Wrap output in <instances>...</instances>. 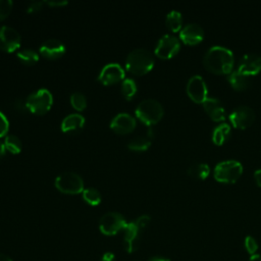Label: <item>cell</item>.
I'll return each mask as SVG.
<instances>
[{"instance_id":"6da1fadb","label":"cell","mask_w":261,"mask_h":261,"mask_svg":"<svg viewBox=\"0 0 261 261\" xmlns=\"http://www.w3.org/2000/svg\"><path fill=\"white\" fill-rule=\"evenodd\" d=\"M234 58L232 52L223 46L210 47L203 57L204 66L211 72L217 74L230 73Z\"/></svg>"},{"instance_id":"74e56055","label":"cell","mask_w":261,"mask_h":261,"mask_svg":"<svg viewBox=\"0 0 261 261\" xmlns=\"http://www.w3.org/2000/svg\"><path fill=\"white\" fill-rule=\"evenodd\" d=\"M149 261H170L168 258H165V257H161V256H155V257H152Z\"/></svg>"},{"instance_id":"f546056e","label":"cell","mask_w":261,"mask_h":261,"mask_svg":"<svg viewBox=\"0 0 261 261\" xmlns=\"http://www.w3.org/2000/svg\"><path fill=\"white\" fill-rule=\"evenodd\" d=\"M245 249L252 256L255 255L258 250V243L252 236H247L245 239Z\"/></svg>"},{"instance_id":"60d3db41","label":"cell","mask_w":261,"mask_h":261,"mask_svg":"<svg viewBox=\"0 0 261 261\" xmlns=\"http://www.w3.org/2000/svg\"><path fill=\"white\" fill-rule=\"evenodd\" d=\"M0 261H12L8 256L4 254H0Z\"/></svg>"},{"instance_id":"d590c367","label":"cell","mask_w":261,"mask_h":261,"mask_svg":"<svg viewBox=\"0 0 261 261\" xmlns=\"http://www.w3.org/2000/svg\"><path fill=\"white\" fill-rule=\"evenodd\" d=\"M114 260H115L114 254L111 253V252H106V253L103 254L100 261H114Z\"/></svg>"},{"instance_id":"5bb4252c","label":"cell","mask_w":261,"mask_h":261,"mask_svg":"<svg viewBox=\"0 0 261 261\" xmlns=\"http://www.w3.org/2000/svg\"><path fill=\"white\" fill-rule=\"evenodd\" d=\"M238 70L247 75H255L261 71V56L256 53L244 55L238 64Z\"/></svg>"},{"instance_id":"8d00e7d4","label":"cell","mask_w":261,"mask_h":261,"mask_svg":"<svg viewBox=\"0 0 261 261\" xmlns=\"http://www.w3.org/2000/svg\"><path fill=\"white\" fill-rule=\"evenodd\" d=\"M254 178H255V181L257 182V185H258L259 187H261V168L255 170V172H254Z\"/></svg>"},{"instance_id":"ac0fdd59","label":"cell","mask_w":261,"mask_h":261,"mask_svg":"<svg viewBox=\"0 0 261 261\" xmlns=\"http://www.w3.org/2000/svg\"><path fill=\"white\" fill-rule=\"evenodd\" d=\"M124 237H123V242H124V248L128 253H134L138 247H139V228L135 224V222H128L126 223L124 229Z\"/></svg>"},{"instance_id":"5b68a950","label":"cell","mask_w":261,"mask_h":261,"mask_svg":"<svg viewBox=\"0 0 261 261\" xmlns=\"http://www.w3.org/2000/svg\"><path fill=\"white\" fill-rule=\"evenodd\" d=\"M243 172V165L241 162L229 159L218 162L214 167V177L217 181L231 184L238 180Z\"/></svg>"},{"instance_id":"8fae6325","label":"cell","mask_w":261,"mask_h":261,"mask_svg":"<svg viewBox=\"0 0 261 261\" xmlns=\"http://www.w3.org/2000/svg\"><path fill=\"white\" fill-rule=\"evenodd\" d=\"M20 35L12 27H0V49L5 52H13L20 46Z\"/></svg>"},{"instance_id":"3957f363","label":"cell","mask_w":261,"mask_h":261,"mask_svg":"<svg viewBox=\"0 0 261 261\" xmlns=\"http://www.w3.org/2000/svg\"><path fill=\"white\" fill-rule=\"evenodd\" d=\"M163 112L161 103L152 98L142 100L135 110L136 116L147 125L157 123L162 118Z\"/></svg>"},{"instance_id":"e575fe53","label":"cell","mask_w":261,"mask_h":261,"mask_svg":"<svg viewBox=\"0 0 261 261\" xmlns=\"http://www.w3.org/2000/svg\"><path fill=\"white\" fill-rule=\"evenodd\" d=\"M68 2L66 0H46L45 4L52 6V7H59V6H64Z\"/></svg>"},{"instance_id":"d6986e66","label":"cell","mask_w":261,"mask_h":261,"mask_svg":"<svg viewBox=\"0 0 261 261\" xmlns=\"http://www.w3.org/2000/svg\"><path fill=\"white\" fill-rule=\"evenodd\" d=\"M85 125V117L80 113H70L61 121V130L64 133L79 132Z\"/></svg>"},{"instance_id":"484cf974","label":"cell","mask_w":261,"mask_h":261,"mask_svg":"<svg viewBox=\"0 0 261 261\" xmlns=\"http://www.w3.org/2000/svg\"><path fill=\"white\" fill-rule=\"evenodd\" d=\"M4 146L6 150L13 154H17L21 151V141L20 139L15 135H6L4 139Z\"/></svg>"},{"instance_id":"9c48e42d","label":"cell","mask_w":261,"mask_h":261,"mask_svg":"<svg viewBox=\"0 0 261 261\" xmlns=\"http://www.w3.org/2000/svg\"><path fill=\"white\" fill-rule=\"evenodd\" d=\"M229 120L234 127L246 128L254 122L255 112L249 106L240 105L230 112Z\"/></svg>"},{"instance_id":"7c38bea8","label":"cell","mask_w":261,"mask_h":261,"mask_svg":"<svg viewBox=\"0 0 261 261\" xmlns=\"http://www.w3.org/2000/svg\"><path fill=\"white\" fill-rule=\"evenodd\" d=\"M187 93L193 101L203 103L208 98L207 86L204 79L198 74L191 76L187 84Z\"/></svg>"},{"instance_id":"e0dca14e","label":"cell","mask_w":261,"mask_h":261,"mask_svg":"<svg viewBox=\"0 0 261 261\" xmlns=\"http://www.w3.org/2000/svg\"><path fill=\"white\" fill-rule=\"evenodd\" d=\"M203 108L214 121H223L225 119V109L221 101L216 98L208 97L203 103Z\"/></svg>"},{"instance_id":"277c9868","label":"cell","mask_w":261,"mask_h":261,"mask_svg":"<svg viewBox=\"0 0 261 261\" xmlns=\"http://www.w3.org/2000/svg\"><path fill=\"white\" fill-rule=\"evenodd\" d=\"M27 108L35 114H44L53 104V96L48 89L41 88L31 93L25 99Z\"/></svg>"},{"instance_id":"4dcf8cb0","label":"cell","mask_w":261,"mask_h":261,"mask_svg":"<svg viewBox=\"0 0 261 261\" xmlns=\"http://www.w3.org/2000/svg\"><path fill=\"white\" fill-rule=\"evenodd\" d=\"M13 2L11 0H0V20L9 15L12 10Z\"/></svg>"},{"instance_id":"52a82bcc","label":"cell","mask_w":261,"mask_h":261,"mask_svg":"<svg viewBox=\"0 0 261 261\" xmlns=\"http://www.w3.org/2000/svg\"><path fill=\"white\" fill-rule=\"evenodd\" d=\"M126 221L124 217L118 212H107L99 221L100 231L106 236H113L120 230H123Z\"/></svg>"},{"instance_id":"603a6c76","label":"cell","mask_w":261,"mask_h":261,"mask_svg":"<svg viewBox=\"0 0 261 261\" xmlns=\"http://www.w3.org/2000/svg\"><path fill=\"white\" fill-rule=\"evenodd\" d=\"M165 23H166V27L171 32H177V31L181 30V24H182L181 13L177 10L169 11L166 15Z\"/></svg>"},{"instance_id":"4fadbf2b","label":"cell","mask_w":261,"mask_h":261,"mask_svg":"<svg viewBox=\"0 0 261 261\" xmlns=\"http://www.w3.org/2000/svg\"><path fill=\"white\" fill-rule=\"evenodd\" d=\"M110 127L117 134H128L136 127V119L127 112H120L111 119Z\"/></svg>"},{"instance_id":"1f68e13d","label":"cell","mask_w":261,"mask_h":261,"mask_svg":"<svg viewBox=\"0 0 261 261\" xmlns=\"http://www.w3.org/2000/svg\"><path fill=\"white\" fill-rule=\"evenodd\" d=\"M8 129H9L8 118L2 111H0V138L6 136Z\"/></svg>"},{"instance_id":"8992f818","label":"cell","mask_w":261,"mask_h":261,"mask_svg":"<svg viewBox=\"0 0 261 261\" xmlns=\"http://www.w3.org/2000/svg\"><path fill=\"white\" fill-rule=\"evenodd\" d=\"M55 187L65 194H79L83 193L84 180L80 174L73 171H64L59 173L55 180Z\"/></svg>"},{"instance_id":"9a60e30c","label":"cell","mask_w":261,"mask_h":261,"mask_svg":"<svg viewBox=\"0 0 261 261\" xmlns=\"http://www.w3.org/2000/svg\"><path fill=\"white\" fill-rule=\"evenodd\" d=\"M39 53L45 58L57 59L65 53V46L57 39H48L41 44Z\"/></svg>"},{"instance_id":"836d02e7","label":"cell","mask_w":261,"mask_h":261,"mask_svg":"<svg viewBox=\"0 0 261 261\" xmlns=\"http://www.w3.org/2000/svg\"><path fill=\"white\" fill-rule=\"evenodd\" d=\"M43 4H45V1H38V0L31 1V2L28 4L27 11H28V12H35V11H38L39 9L42 8Z\"/></svg>"},{"instance_id":"7a4b0ae2","label":"cell","mask_w":261,"mask_h":261,"mask_svg":"<svg viewBox=\"0 0 261 261\" xmlns=\"http://www.w3.org/2000/svg\"><path fill=\"white\" fill-rule=\"evenodd\" d=\"M154 65V57L152 53L145 48H137L132 50L126 57V69L136 75H142L152 69Z\"/></svg>"},{"instance_id":"f1b7e54d","label":"cell","mask_w":261,"mask_h":261,"mask_svg":"<svg viewBox=\"0 0 261 261\" xmlns=\"http://www.w3.org/2000/svg\"><path fill=\"white\" fill-rule=\"evenodd\" d=\"M70 104L77 111H82L87 107V99L86 96L81 92H73L70 95Z\"/></svg>"},{"instance_id":"d4e9b609","label":"cell","mask_w":261,"mask_h":261,"mask_svg":"<svg viewBox=\"0 0 261 261\" xmlns=\"http://www.w3.org/2000/svg\"><path fill=\"white\" fill-rule=\"evenodd\" d=\"M150 145H151V140L149 139V137H143V136H137L127 143L128 149L134 151H145L150 147Z\"/></svg>"},{"instance_id":"44dd1931","label":"cell","mask_w":261,"mask_h":261,"mask_svg":"<svg viewBox=\"0 0 261 261\" xmlns=\"http://www.w3.org/2000/svg\"><path fill=\"white\" fill-rule=\"evenodd\" d=\"M210 173V167L205 162H194L188 168V174L196 179H205Z\"/></svg>"},{"instance_id":"7402d4cb","label":"cell","mask_w":261,"mask_h":261,"mask_svg":"<svg viewBox=\"0 0 261 261\" xmlns=\"http://www.w3.org/2000/svg\"><path fill=\"white\" fill-rule=\"evenodd\" d=\"M230 136V126L229 124L223 122L218 124L212 132V141L216 145H222L225 141L228 140Z\"/></svg>"},{"instance_id":"ab89813d","label":"cell","mask_w":261,"mask_h":261,"mask_svg":"<svg viewBox=\"0 0 261 261\" xmlns=\"http://www.w3.org/2000/svg\"><path fill=\"white\" fill-rule=\"evenodd\" d=\"M249 261H261V255H259V254L252 255V256L250 257Z\"/></svg>"},{"instance_id":"ffe728a7","label":"cell","mask_w":261,"mask_h":261,"mask_svg":"<svg viewBox=\"0 0 261 261\" xmlns=\"http://www.w3.org/2000/svg\"><path fill=\"white\" fill-rule=\"evenodd\" d=\"M227 81L229 82V84L231 85V87L234 90L242 91V90H245L248 88L250 81H251V76L247 75L245 73H242L241 71L236 69V70H232L228 74Z\"/></svg>"},{"instance_id":"ba28073f","label":"cell","mask_w":261,"mask_h":261,"mask_svg":"<svg viewBox=\"0 0 261 261\" xmlns=\"http://www.w3.org/2000/svg\"><path fill=\"white\" fill-rule=\"evenodd\" d=\"M179 48V40L171 34H166L158 40L155 47V54L162 59H168L176 55Z\"/></svg>"},{"instance_id":"30bf717a","label":"cell","mask_w":261,"mask_h":261,"mask_svg":"<svg viewBox=\"0 0 261 261\" xmlns=\"http://www.w3.org/2000/svg\"><path fill=\"white\" fill-rule=\"evenodd\" d=\"M124 69L119 63L110 62L105 64L98 74V80L103 85H113L124 80Z\"/></svg>"},{"instance_id":"f35d334b","label":"cell","mask_w":261,"mask_h":261,"mask_svg":"<svg viewBox=\"0 0 261 261\" xmlns=\"http://www.w3.org/2000/svg\"><path fill=\"white\" fill-rule=\"evenodd\" d=\"M5 151H6V148L4 146V143L0 142V158L5 155Z\"/></svg>"},{"instance_id":"83f0119b","label":"cell","mask_w":261,"mask_h":261,"mask_svg":"<svg viewBox=\"0 0 261 261\" xmlns=\"http://www.w3.org/2000/svg\"><path fill=\"white\" fill-rule=\"evenodd\" d=\"M138 87L137 84L135 82V80L130 79V77H126L122 81L121 83V93L124 96L125 99H132L135 94L137 93Z\"/></svg>"},{"instance_id":"4316f807","label":"cell","mask_w":261,"mask_h":261,"mask_svg":"<svg viewBox=\"0 0 261 261\" xmlns=\"http://www.w3.org/2000/svg\"><path fill=\"white\" fill-rule=\"evenodd\" d=\"M83 198L84 200L90 204V205H93V206H96V205H99L102 198H101V194L100 192L95 189V188H86L84 191H83Z\"/></svg>"},{"instance_id":"2e32d148","label":"cell","mask_w":261,"mask_h":261,"mask_svg":"<svg viewBox=\"0 0 261 261\" xmlns=\"http://www.w3.org/2000/svg\"><path fill=\"white\" fill-rule=\"evenodd\" d=\"M180 40L188 45H196L204 38V30L198 23H188L179 32Z\"/></svg>"},{"instance_id":"d6a6232c","label":"cell","mask_w":261,"mask_h":261,"mask_svg":"<svg viewBox=\"0 0 261 261\" xmlns=\"http://www.w3.org/2000/svg\"><path fill=\"white\" fill-rule=\"evenodd\" d=\"M150 220H151L150 216L144 214V215L139 216L134 222H135V224L137 225V227L139 228V230H142V229H144V228L149 224Z\"/></svg>"},{"instance_id":"cb8c5ba5","label":"cell","mask_w":261,"mask_h":261,"mask_svg":"<svg viewBox=\"0 0 261 261\" xmlns=\"http://www.w3.org/2000/svg\"><path fill=\"white\" fill-rule=\"evenodd\" d=\"M17 58L25 65H32L39 60V53L31 48H25L17 52Z\"/></svg>"}]
</instances>
